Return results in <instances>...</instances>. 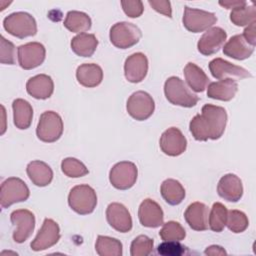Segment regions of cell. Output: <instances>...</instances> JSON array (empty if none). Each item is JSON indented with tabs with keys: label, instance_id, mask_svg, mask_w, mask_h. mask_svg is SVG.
Listing matches in <instances>:
<instances>
[{
	"label": "cell",
	"instance_id": "obj_1",
	"mask_svg": "<svg viewBox=\"0 0 256 256\" xmlns=\"http://www.w3.org/2000/svg\"><path fill=\"white\" fill-rule=\"evenodd\" d=\"M226 123L227 112L223 107L205 104L201 114H197L190 121L189 129L197 141L217 140L223 135Z\"/></svg>",
	"mask_w": 256,
	"mask_h": 256
},
{
	"label": "cell",
	"instance_id": "obj_2",
	"mask_svg": "<svg viewBox=\"0 0 256 256\" xmlns=\"http://www.w3.org/2000/svg\"><path fill=\"white\" fill-rule=\"evenodd\" d=\"M166 99L173 105L190 108L197 104L199 97L194 94L179 77H169L164 84Z\"/></svg>",
	"mask_w": 256,
	"mask_h": 256
},
{
	"label": "cell",
	"instance_id": "obj_3",
	"mask_svg": "<svg viewBox=\"0 0 256 256\" xmlns=\"http://www.w3.org/2000/svg\"><path fill=\"white\" fill-rule=\"evenodd\" d=\"M68 204L73 211L80 215L90 214L97 205L96 192L87 184L76 185L69 192Z\"/></svg>",
	"mask_w": 256,
	"mask_h": 256
},
{
	"label": "cell",
	"instance_id": "obj_4",
	"mask_svg": "<svg viewBox=\"0 0 256 256\" xmlns=\"http://www.w3.org/2000/svg\"><path fill=\"white\" fill-rule=\"evenodd\" d=\"M4 29L11 35L23 39L37 33V23L34 17L27 12H14L3 20Z\"/></svg>",
	"mask_w": 256,
	"mask_h": 256
},
{
	"label": "cell",
	"instance_id": "obj_5",
	"mask_svg": "<svg viewBox=\"0 0 256 256\" xmlns=\"http://www.w3.org/2000/svg\"><path fill=\"white\" fill-rule=\"evenodd\" d=\"M141 30L133 23L117 22L111 28L109 37L111 43L120 49H127L139 42L141 39Z\"/></svg>",
	"mask_w": 256,
	"mask_h": 256
},
{
	"label": "cell",
	"instance_id": "obj_6",
	"mask_svg": "<svg viewBox=\"0 0 256 256\" xmlns=\"http://www.w3.org/2000/svg\"><path fill=\"white\" fill-rule=\"evenodd\" d=\"M63 133V121L60 115L54 111H45L41 114L37 128V137L47 143L57 141Z\"/></svg>",
	"mask_w": 256,
	"mask_h": 256
},
{
	"label": "cell",
	"instance_id": "obj_7",
	"mask_svg": "<svg viewBox=\"0 0 256 256\" xmlns=\"http://www.w3.org/2000/svg\"><path fill=\"white\" fill-rule=\"evenodd\" d=\"M30 191L26 183L17 177L7 178L1 184L0 203L1 207L8 208L14 203L26 201L29 198Z\"/></svg>",
	"mask_w": 256,
	"mask_h": 256
},
{
	"label": "cell",
	"instance_id": "obj_8",
	"mask_svg": "<svg viewBox=\"0 0 256 256\" xmlns=\"http://www.w3.org/2000/svg\"><path fill=\"white\" fill-rule=\"evenodd\" d=\"M126 109L128 114L138 121H144L148 119L154 112L155 103L145 91H136L127 100Z\"/></svg>",
	"mask_w": 256,
	"mask_h": 256
},
{
	"label": "cell",
	"instance_id": "obj_9",
	"mask_svg": "<svg viewBox=\"0 0 256 256\" xmlns=\"http://www.w3.org/2000/svg\"><path fill=\"white\" fill-rule=\"evenodd\" d=\"M138 170L134 163L121 161L116 163L110 170L109 180L113 187L119 190L131 188L137 180Z\"/></svg>",
	"mask_w": 256,
	"mask_h": 256
},
{
	"label": "cell",
	"instance_id": "obj_10",
	"mask_svg": "<svg viewBox=\"0 0 256 256\" xmlns=\"http://www.w3.org/2000/svg\"><path fill=\"white\" fill-rule=\"evenodd\" d=\"M182 21L188 31L199 33L212 27L217 22V17L214 13L185 6Z\"/></svg>",
	"mask_w": 256,
	"mask_h": 256
},
{
	"label": "cell",
	"instance_id": "obj_11",
	"mask_svg": "<svg viewBox=\"0 0 256 256\" xmlns=\"http://www.w3.org/2000/svg\"><path fill=\"white\" fill-rule=\"evenodd\" d=\"M18 62L21 68L25 70L34 69L40 66L46 56V50L43 44L39 42H29L18 47Z\"/></svg>",
	"mask_w": 256,
	"mask_h": 256
},
{
	"label": "cell",
	"instance_id": "obj_12",
	"mask_svg": "<svg viewBox=\"0 0 256 256\" xmlns=\"http://www.w3.org/2000/svg\"><path fill=\"white\" fill-rule=\"evenodd\" d=\"M11 223L17 226L13 232V240L16 243L25 242L32 234L35 228V216L26 209L15 210L10 215Z\"/></svg>",
	"mask_w": 256,
	"mask_h": 256
},
{
	"label": "cell",
	"instance_id": "obj_13",
	"mask_svg": "<svg viewBox=\"0 0 256 256\" xmlns=\"http://www.w3.org/2000/svg\"><path fill=\"white\" fill-rule=\"evenodd\" d=\"M60 239L59 225L52 219L46 218L38 231L36 237L31 242L30 247L34 251L46 250L55 245Z\"/></svg>",
	"mask_w": 256,
	"mask_h": 256
},
{
	"label": "cell",
	"instance_id": "obj_14",
	"mask_svg": "<svg viewBox=\"0 0 256 256\" xmlns=\"http://www.w3.org/2000/svg\"><path fill=\"white\" fill-rule=\"evenodd\" d=\"M209 70L216 79H244L252 77V74L241 66L234 65L222 58H215L209 63Z\"/></svg>",
	"mask_w": 256,
	"mask_h": 256
},
{
	"label": "cell",
	"instance_id": "obj_15",
	"mask_svg": "<svg viewBox=\"0 0 256 256\" xmlns=\"http://www.w3.org/2000/svg\"><path fill=\"white\" fill-rule=\"evenodd\" d=\"M159 145L164 154L178 156L186 150L187 140L178 128L170 127L162 133Z\"/></svg>",
	"mask_w": 256,
	"mask_h": 256
},
{
	"label": "cell",
	"instance_id": "obj_16",
	"mask_svg": "<svg viewBox=\"0 0 256 256\" xmlns=\"http://www.w3.org/2000/svg\"><path fill=\"white\" fill-rule=\"evenodd\" d=\"M226 38L227 33L224 29L220 27H211L199 39L197 49L202 55H213L220 50Z\"/></svg>",
	"mask_w": 256,
	"mask_h": 256
},
{
	"label": "cell",
	"instance_id": "obj_17",
	"mask_svg": "<svg viewBox=\"0 0 256 256\" xmlns=\"http://www.w3.org/2000/svg\"><path fill=\"white\" fill-rule=\"evenodd\" d=\"M106 218L109 225L121 233L132 229V218L128 209L121 203H110L106 209Z\"/></svg>",
	"mask_w": 256,
	"mask_h": 256
},
{
	"label": "cell",
	"instance_id": "obj_18",
	"mask_svg": "<svg viewBox=\"0 0 256 256\" xmlns=\"http://www.w3.org/2000/svg\"><path fill=\"white\" fill-rule=\"evenodd\" d=\"M148 72V59L141 52L130 55L124 63V74L131 83L141 82Z\"/></svg>",
	"mask_w": 256,
	"mask_h": 256
},
{
	"label": "cell",
	"instance_id": "obj_19",
	"mask_svg": "<svg viewBox=\"0 0 256 256\" xmlns=\"http://www.w3.org/2000/svg\"><path fill=\"white\" fill-rule=\"evenodd\" d=\"M140 223L149 228H157L163 225L164 214L160 205L152 199H145L141 202L138 209Z\"/></svg>",
	"mask_w": 256,
	"mask_h": 256
},
{
	"label": "cell",
	"instance_id": "obj_20",
	"mask_svg": "<svg viewBox=\"0 0 256 256\" xmlns=\"http://www.w3.org/2000/svg\"><path fill=\"white\" fill-rule=\"evenodd\" d=\"M217 192L224 200L237 202L243 195L242 181L235 174H226L220 178L217 185Z\"/></svg>",
	"mask_w": 256,
	"mask_h": 256
},
{
	"label": "cell",
	"instance_id": "obj_21",
	"mask_svg": "<svg viewBox=\"0 0 256 256\" xmlns=\"http://www.w3.org/2000/svg\"><path fill=\"white\" fill-rule=\"evenodd\" d=\"M208 207L202 202H194L190 204L185 212L184 218L187 224L196 231H204L208 229Z\"/></svg>",
	"mask_w": 256,
	"mask_h": 256
},
{
	"label": "cell",
	"instance_id": "obj_22",
	"mask_svg": "<svg viewBox=\"0 0 256 256\" xmlns=\"http://www.w3.org/2000/svg\"><path fill=\"white\" fill-rule=\"evenodd\" d=\"M254 47L246 39L242 34H237L232 36L227 43L223 47V53L233 59L236 60H244L249 58L254 52Z\"/></svg>",
	"mask_w": 256,
	"mask_h": 256
},
{
	"label": "cell",
	"instance_id": "obj_23",
	"mask_svg": "<svg viewBox=\"0 0 256 256\" xmlns=\"http://www.w3.org/2000/svg\"><path fill=\"white\" fill-rule=\"evenodd\" d=\"M26 90L35 99H47L54 91V83L50 76L38 74L31 77L26 83Z\"/></svg>",
	"mask_w": 256,
	"mask_h": 256
},
{
	"label": "cell",
	"instance_id": "obj_24",
	"mask_svg": "<svg viewBox=\"0 0 256 256\" xmlns=\"http://www.w3.org/2000/svg\"><path fill=\"white\" fill-rule=\"evenodd\" d=\"M238 91V84L233 79H222L208 85L207 96L221 101H230Z\"/></svg>",
	"mask_w": 256,
	"mask_h": 256
},
{
	"label": "cell",
	"instance_id": "obj_25",
	"mask_svg": "<svg viewBox=\"0 0 256 256\" xmlns=\"http://www.w3.org/2000/svg\"><path fill=\"white\" fill-rule=\"evenodd\" d=\"M76 78L84 87H96L103 80V71L98 64L84 63L78 66L76 70Z\"/></svg>",
	"mask_w": 256,
	"mask_h": 256
},
{
	"label": "cell",
	"instance_id": "obj_26",
	"mask_svg": "<svg viewBox=\"0 0 256 256\" xmlns=\"http://www.w3.org/2000/svg\"><path fill=\"white\" fill-rule=\"evenodd\" d=\"M26 172L31 182L39 187L49 185L53 179L52 169L43 161L35 160L30 162L27 165Z\"/></svg>",
	"mask_w": 256,
	"mask_h": 256
},
{
	"label": "cell",
	"instance_id": "obj_27",
	"mask_svg": "<svg viewBox=\"0 0 256 256\" xmlns=\"http://www.w3.org/2000/svg\"><path fill=\"white\" fill-rule=\"evenodd\" d=\"M14 125L21 130L27 129L32 123L33 108L31 104L21 98L15 99L12 103Z\"/></svg>",
	"mask_w": 256,
	"mask_h": 256
},
{
	"label": "cell",
	"instance_id": "obj_28",
	"mask_svg": "<svg viewBox=\"0 0 256 256\" xmlns=\"http://www.w3.org/2000/svg\"><path fill=\"white\" fill-rule=\"evenodd\" d=\"M98 46V40L94 34L81 33L71 40L72 51L81 57H91Z\"/></svg>",
	"mask_w": 256,
	"mask_h": 256
},
{
	"label": "cell",
	"instance_id": "obj_29",
	"mask_svg": "<svg viewBox=\"0 0 256 256\" xmlns=\"http://www.w3.org/2000/svg\"><path fill=\"white\" fill-rule=\"evenodd\" d=\"M184 76L188 86L195 92H203L209 83L205 72L192 62L187 63L184 67Z\"/></svg>",
	"mask_w": 256,
	"mask_h": 256
},
{
	"label": "cell",
	"instance_id": "obj_30",
	"mask_svg": "<svg viewBox=\"0 0 256 256\" xmlns=\"http://www.w3.org/2000/svg\"><path fill=\"white\" fill-rule=\"evenodd\" d=\"M160 192L163 199L170 205H178L185 198V189L175 179H166L162 182Z\"/></svg>",
	"mask_w": 256,
	"mask_h": 256
},
{
	"label": "cell",
	"instance_id": "obj_31",
	"mask_svg": "<svg viewBox=\"0 0 256 256\" xmlns=\"http://www.w3.org/2000/svg\"><path fill=\"white\" fill-rule=\"evenodd\" d=\"M91 18L81 11H69L64 20V26L73 33H84L91 28Z\"/></svg>",
	"mask_w": 256,
	"mask_h": 256
},
{
	"label": "cell",
	"instance_id": "obj_32",
	"mask_svg": "<svg viewBox=\"0 0 256 256\" xmlns=\"http://www.w3.org/2000/svg\"><path fill=\"white\" fill-rule=\"evenodd\" d=\"M95 250L100 256H121L122 243L116 238L99 235L95 243Z\"/></svg>",
	"mask_w": 256,
	"mask_h": 256
},
{
	"label": "cell",
	"instance_id": "obj_33",
	"mask_svg": "<svg viewBox=\"0 0 256 256\" xmlns=\"http://www.w3.org/2000/svg\"><path fill=\"white\" fill-rule=\"evenodd\" d=\"M230 20L236 26L250 25L256 21V8L254 5H244L232 9Z\"/></svg>",
	"mask_w": 256,
	"mask_h": 256
},
{
	"label": "cell",
	"instance_id": "obj_34",
	"mask_svg": "<svg viewBox=\"0 0 256 256\" xmlns=\"http://www.w3.org/2000/svg\"><path fill=\"white\" fill-rule=\"evenodd\" d=\"M227 208L220 202H216L213 204L209 217H208V225L210 229L214 232H221L226 226L227 221Z\"/></svg>",
	"mask_w": 256,
	"mask_h": 256
},
{
	"label": "cell",
	"instance_id": "obj_35",
	"mask_svg": "<svg viewBox=\"0 0 256 256\" xmlns=\"http://www.w3.org/2000/svg\"><path fill=\"white\" fill-rule=\"evenodd\" d=\"M159 236L164 241H181L185 238L186 231L179 222L168 221L163 223Z\"/></svg>",
	"mask_w": 256,
	"mask_h": 256
},
{
	"label": "cell",
	"instance_id": "obj_36",
	"mask_svg": "<svg viewBox=\"0 0 256 256\" xmlns=\"http://www.w3.org/2000/svg\"><path fill=\"white\" fill-rule=\"evenodd\" d=\"M62 172L71 178H79L89 173L87 167L78 159L68 157L61 162Z\"/></svg>",
	"mask_w": 256,
	"mask_h": 256
},
{
	"label": "cell",
	"instance_id": "obj_37",
	"mask_svg": "<svg viewBox=\"0 0 256 256\" xmlns=\"http://www.w3.org/2000/svg\"><path fill=\"white\" fill-rule=\"evenodd\" d=\"M249 225L246 214L239 210H230L227 213L226 226L234 233H241L247 229Z\"/></svg>",
	"mask_w": 256,
	"mask_h": 256
},
{
	"label": "cell",
	"instance_id": "obj_38",
	"mask_svg": "<svg viewBox=\"0 0 256 256\" xmlns=\"http://www.w3.org/2000/svg\"><path fill=\"white\" fill-rule=\"evenodd\" d=\"M153 239L146 235H139L131 243L130 254L132 256H147L153 251Z\"/></svg>",
	"mask_w": 256,
	"mask_h": 256
},
{
	"label": "cell",
	"instance_id": "obj_39",
	"mask_svg": "<svg viewBox=\"0 0 256 256\" xmlns=\"http://www.w3.org/2000/svg\"><path fill=\"white\" fill-rule=\"evenodd\" d=\"M0 39V62L2 64L14 65L16 63V49L14 44L3 36Z\"/></svg>",
	"mask_w": 256,
	"mask_h": 256
},
{
	"label": "cell",
	"instance_id": "obj_40",
	"mask_svg": "<svg viewBox=\"0 0 256 256\" xmlns=\"http://www.w3.org/2000/svg\"><path fill=\"white\" fill-rule=\"evenodd\" d=\"M157 252L162 256H181L185 253V247L179 241H164L158 245Z\"/></svg>",
	"mask_w": 256,
	"mask_h": 256
},
{
	"label": "cell",
	"instance_id": "obj_41",
	"mask_svg": "<svg viewBox=\"0 0 256 256\" xmlns=\"http://www.w3.org/2000/svg\"><path fill=\"white\" fill-rule=\"evenodd\" d=\"M121 5L124 13L130 18H137L144 11L143 3L140 0H123Z\"/></svg>",
	"mask_w": 256,
	"mask_h": 256
},
{
	"label": "cell",
	"instance_id": "obj_42",
	"mask_svg": "<svg viewBox=\"0 0 256 256\" xmlns=\"http://www.w3.org/2000/svg\"><path fill=\"white\" fill-rule=\"evenodd\" d=\"M149 5L157 12L171 18L172 17V10H171V4L169 1H163V0H149Z\"/></svg>",
	"mask_w": 256,
	"mask_h": 256
},
{
	"label": "cell",
	"instance_id": "obj_43",
	"mask_svg": "<svg viewBox=\"0 0 256 256\" xmlns=\"http://www.w3.org/2000/svg\"><path fill=\"white\" fill-rule=\"evenodd\" d=\"M242 35L246 39L247 42H249L252 46H255V44H256V21L252 22L250 25H248V27L245 28Z\"/></svg>",
	"mask_w": 256,
	"mask_h": 256
},
{
	"label": "cell",
	"instance_id": "obj_44",
	"mask_svg": "<svg viewBox=\"0 0 256 256\" xmlns=\"http://www.w3.org/2000/svg\"><path fill=\"white\" fill-rule=\"evenodd\" d=\"M219 4L223 7H225L226 9H234L236 7H240V6H244L247 4L246 1L244 0H224V1H219Z\"/></svg>",
	"mask_w": 256,
	"mask_h": 256
},
{
	"label": "cell",
	"instance_id": "obj_45",
	"mask_svg": "<svg viewBox=\"0 0 256 256\" xmlns=\"http://www.w3.org/2000/svg\"><path fill=\"white\" fill-rule=\"evenodd\" d=\"M204 253L206 255H225L226 251L224 250V248H222L221 246L218 245H211L209 247L206 248V250L204 251Z\"/></svg>",
	"mask_w": 256,
	"mask_h": 256
}]
</instances>
